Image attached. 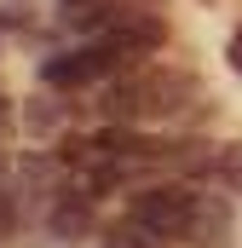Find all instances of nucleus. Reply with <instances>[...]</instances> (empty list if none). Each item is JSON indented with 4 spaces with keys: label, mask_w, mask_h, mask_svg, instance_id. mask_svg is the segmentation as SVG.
<instances>
[{
    "label": "nucleus",
    "mask_w": 242,
    "mask_h": 248,
    "mask_svg": "<svg viewBox=\"0 0 242 248\" xmlns=\"http://www.w3.org/2000/svg\"><path fill=\"white\" fill-rule=\"evenodd\" d=\"M231 63L242 69V29H237V41H231Z\"/></svg>",
    "instance_id": "8"
},
{
    "label": "nucleus",
    "mask_w": 242,
    "mask_h": 248,
    "mask_svg": "<svg viewBox=\"0 0 242 248\" xmlns=\"http://www.w3.org/2000/svg\"><path fill=\"white\" fill-rule=\"evenodd\" d=\"M231 237H237V231H231V208H225L219 196H202V190H196V214H190L184 243L190 248H237Z\"/></svg>",
    "instance_id": "4"
},
{
    "label": "nucleus",
    "mask_w": 242,
    "mask_h": 248,
    "mask_svg": "<svg viewBox=\"0 0 242 248\" xmlns=\"http://www.w3.org/2000/svg\"><path fill=\"white\" fill-rule=\"evenodd\" d=\"M213 173H219L231 190H242V144H225V150L213 156Z\"/></svg>",
    "instance_id": "7"
},
{
    "label": "nucleus",
    "mask_w": 242,
    "mask_h": 248,
    "mask_svg": "<svg viewBox=\"0 0 242 248\" xmlns=\"http://www.w3.org/2000/svg\"><path fill=\"white\" fill-rule=\"evenodd\" d=\"M190 214H196V190H184V185H150L133 196V225L150 231L156 243H184Z\"/></svg>",
    "instance_id": "2"
},
{
    "label": "nucleus",
    "mask_w": 242,
    "mask_h": 248,
    "mask_svg": "<svg viewBox=\"0 0 242 248\" xmlns=\"http://www.w3.org/2000/svg\"><path fill=\"white\" fill-rule=\"evenodd\" d=\"M87 225H92V202L87 196H63L58 208H52V231L58 237H81Z\"/></svg>",
    "instance_id": "6"
},
{
    "label": "nucleus",
    "mask_w": 242,
    "mask_h": 248,
    "mask_svg": "<svg viewBox=\"0 0 242 248\" xmlns=\"http://www.w3.org/2000/svg\"><path fill=\"white\" fill-rule=\"evenodd\" d=\"M63 23H69V29H98V23H116V0H63Z\"/></svg>",
    "instance_id": "5"
},
{
    "label": "nucleus",
    "mask_w": 242,
    "mask_h": 248,
    "mask_svg": "<svg viewBox=\"0 0 242 248\" xmlns=\"http://www.w3.org/2000/svg\"><path fill=\"white\" fill-rule=\"evenodd\" d=\"M98 75H116L98 41H92V46H75V52H63V58H46V69H41L46 87H87V81H98Z\"/></svg>",
    "instance_id": "3"
},
{
    "label": "nucleus",
    "mask_w": 242,
    "mask_h": 248,
    "mask_svg": "<svg viewBox=\"0 0 242 248\" xmlns=\"http://www.w3.org/2000/svg\"><path fill=\"white\" fill-rule=\"evenodd\" d=\"M202 87L184 75V69H133L116 75L104 87V110L116 122H144V116H179L184 104H196Z\"/></svg>",
    "instance_id": "1"
}]
</instances>
